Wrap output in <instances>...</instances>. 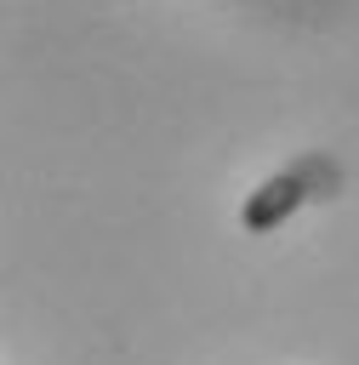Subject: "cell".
Instances as JSON below:
<instances>
[{"mask_svg": "<svg viewBox=\"0 0 359 365\" xmlns=\"http://www.w3.org/2000/svg\"><path fill=\"white\" fill-rule=\"evenodd\" d=\"M313 171H319V165L302 160V165H285L279 177H268V182L245 200V211H239L245 234H268V228H279L296 205H308V194H319V188H313Z\"/></svg>", "mask_w": 359, "mask_h": 365, "instance_id": "6da1fadb", "label": "cell"}]
</instances>
